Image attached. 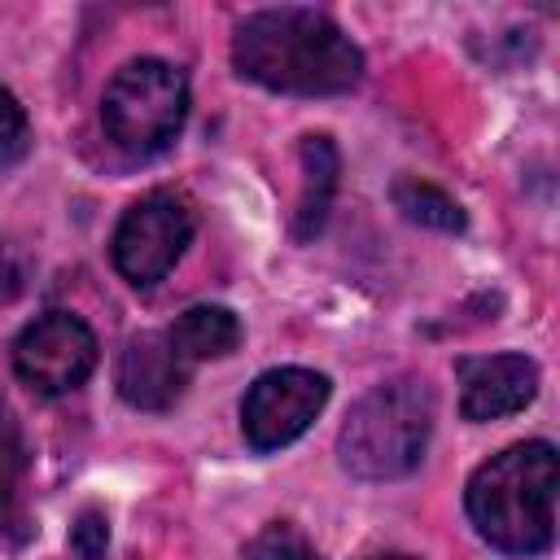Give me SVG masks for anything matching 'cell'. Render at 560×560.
<instances>
[{"label":"cell","instance_id":"5b68a950","mask_svg":"<svg viewBox=\"0 0 560 560\" xmlns=\"http://www.w3.org/2000/svg\"><path fill=\"white\" fill-rule=\"evenodd\" d=\"M192 228H197V219H192L188 197H179L171 188H158V192L131 201L114 228V249H109L118 276L136 289L158 284L188 249Z\"/></svg>","mask_w":560,"mask_h":560},{"label":"cell","instance_id":"7c38bea8","mask_svg":"<svg viewBox=\"0 0 560 560\" xmlns=\"http://www.w3.org/2000/svg\"><path fill=\"white\" fill-rule=\"evenodd\" d=\"M337 171H341V158L332 149L328 136H306L302 140V201H298V223L293 232L298 236H315L324 214H328V201H332V188H337Z\"/></svg>","mask_w":560,"mask_h":560},{"label":"cell","instance_id":"ba28073f","mask_svg":"<svg viewBox=\"0 0 560 560\" xmlns=\"http://www.w3.org/2000/svg\"><path fill=\"white\" fill-rule=\"evenodd\" d=\"M538 394V368L525 354L459 359V416L472 424L516 416Z\"/></svg>","mask_w":560,"mask_h":560},{"label":"cell","instance_id":"9c48e42d","mask_svg":"<svg viewBox=\"0 0 560 560\" xmlns=\"http://www.w3.org/2000/svg\"><path fill=\"white\" fill-rule=\"evenodd\" d=\"M118 394L127 407L140 411H166L179 402L188 385V363L175 354L166 332H140L118 354Z\"/></svg>","mask_w":560,"mask_h":560},{"label":"cell","instance_id":"e0dca14e","mask_svg":"<svg viewBox=\"0 0 560 560\" xmlns=\"http://www.w3.org/2000/svg\"><path fill=\"white\" fill-rule=\"evenodd\" d=\"M26 289V254L9 241H0V302L18 298Z\"/></svg>","mask_w":560,"mask_h":560},{"label":"cell","instance_id":"5bb4252c","mask_svg":"<svg viewBox=\"0 0 560 560\" xmlns=\"http://www.w3.org/2000/svg\"><path fill=\"white\" fill-rule=\"evenodd\" d=\"M245 560H319V551L311 547V538H306L298 525L271 521V525H262V529L249 538Z\"/></svg>","mask_w":560,"mask_h":560},{"label":"cell","instance_id":"3957f363","mask_svg":"<svg viewBox=\"0 0 560 560\" xmlns=\"http://www.w3.org/2000/svg\"><path fill=\"white\" fill-rule=\"evenodd\" d=\"M429 433H433L429 385L420 376H394L368 389L350 407L337 433V455L341 468L359 481H394L424 459Z\"/></svg>","mask_w":560,"mask_h":560},{"label":"cell","instance_id":"7a4b0ae2","mask_svg":"<svg viewBox=\"0 0 560 560\" xmlns=\"http://www.w3.org/2000/svg\"><path fill=\"white\" fill-rule=\"evenodd\" d=\"M556 477L551 442H516L468 477V521L503 556H542L556 542Z\"/></svg>","mask_w":560,"mask_h":560},{"label":"cell","instance_id":"ac0fdd59","mask_svg":"<svg viewBox=\"0 0 560 560\" xmlns=\"http://www.w3.org/2000/svg\"><path fill=\"white\" fill-rule=\"evenodd\" d=\"M372 560H416V556H402V551H389V556H372Z\"/></svg>","mask_w":560,"mask_h":560},{"label":"cell","instance_id":"9a60e30c","mask_svg":"<svg viewBox=\"0 0 560 560\" xmlns=\"http://www.w3.org/2000/svg\"><path fill=\"white\" fill-rule=\"evenodd\" d=\"M26 149H31L26 109L18 105V96L9 88H0V171H9L13 162H22Z\"/></svg>","mask_w":560,"mask_h":560},{"label":"cell","instance_id":"30bf717a","mask_svg":"<svg viewBox=\"0 0 560 560\" xmlns=\"http://www.w3.org/2000/svg\"><path fill=\"white\" fill-rule=\"evenodd\" d=\"M166 341L175 346V354L184 363H201V359H223L241 346V319L228 311V306H188L171 328H166Z\"/></svg>","mask_w":560,"mask_h":560},{"label":"cell","instance_id":"2e32d148","mask_svg":"<svg viewBox=\"0 0 560 560\" xmlns=\"http://www.w3.org/2000/svg\"><path fill=\"white\" fill-rule=\"evenodd\" d=\"M105 542H109L105 512H96V508L79 512V521L70 525V551H74V560H101L105 556Z\"/></svg>","mask_w":560,"mask_h":560},{"label":"cell","instance_id":"277c9868","mask_svg":"<svg viewBox=\"0 0 560 560\" xmlns=\"http://www.w3.org/2000/svg\"><path fill=\"white\" fill-rule=\"evenodd\" d=\"M184 118H188V79L179 66L162 57L127 61L101 96L105 136L131 158L162 153L179 136Z\"/></svg>","mask_w":560,"mask_h":560},{"label":"cell","instance_id":"52a82bcc","mask_svg":"<svg viewBox=\"0 0 560 560\" xmlns=\"http://www.w3.org/2000/svg\"><path fill=\"white\" fill-rule=\"evenodd\" d=\"M96 368V337L70 311H48L13 341V372L39 394H70Z\"/></svg>","mask_w":560,"mask_h":560},{"label":"cell","instance_id":"6da1fadb","mask_svg":"<svg viewBox=\"0 0 560 560\" xmlns=\"http://www.w3.org/2000/svg\"><path fill=\"white\" fill-rule=\"evenodd\" d=\"M232 61L245 79L289 96H337L363 79L359 44L328 13L302 4L249 13L232 35Z\"/></svg>","mask_w":560,"mask_h":560},{"label":"cell","instance_id":"8fae6325","mask_svg":"<svg viewBox=\"0 0 560 560\" xmlns=\"http://www.w3.org/2000/svg\"><path fill=\"white\" fill-rule=\"evenodd\" d=\"M26 442L13 407L0 398V534L26 538Z\"/></svg>","mask_w":560,"mask_h":560},{"label":"cell","instance_id":"4fadbf2b","mask_svg":"<svg viewBox=\"0 0 560 560\" xmlns=\"http://www.w3.org/2000/svg\"><path fill=\"white\" fill-rule=\"evenodd\" d=\"M389 197H394V206H398L411 223H420V228H433V232H464V210H459V201H455L446 188H438V184H429V179H420V175L394 179Z\"/></svg>","mask_w":560,"mask_h":560},{"label":"cell","instance_id":"8992f818","mask_svg":"<svg viewBox=\"0 0 560 560\" xmlns=\"http://www.w3.org/2000/svg\"><path fill=\"white\" fill-rule=\"evenodd\" d=\"M328 402V376L311 368H271L262 372L241 402V433L254 451H280L311 429Z\"/></svg>","mask_w":560,"mask_h":560}]
</instances>
